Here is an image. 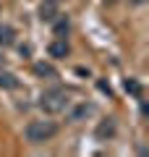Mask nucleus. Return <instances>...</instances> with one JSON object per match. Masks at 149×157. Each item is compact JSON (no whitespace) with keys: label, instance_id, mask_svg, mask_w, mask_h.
<instances>
[{"label":"nucleus","instance_id":"7ed1b4c3","mask_svg":"<svg viewBox=\"0 0 149 157\" xmlns=\"http://www.w3.org/2000/svg\"><path fill=\"white\" fill-rule=\"evenodd\" d=\"M47 52H50V58H66L68 52H71V47H68V42H66L63 37H58L55 42H50Z\"/></svg>","mask_w":149,"mask_h":157},{"label":"nucleus","instance_id":"ddd939ff","mask_svg":"<svg viewBox=\"0 0 149 157\" xmlns=\"http://www.w3.org/2000/svg\"><path fill=\"white\" fill-rule=\"evenodd\" d=\"M47 3H58V0H47Z\"/></svg>","mask_w":149,"mask_h":157},{"label":"nucleus","instance_id":"4468645a","mask_svg":"<svg viewBox=\"0 0 149 157\" xmlns=\"http://www.w3.org/2000/svg\"><path fill=\"white\" fill-rule=\"evenodd\" d=\"M0 66H3V58H0Z\"/></svg>","mask_w":149,"mask_h":157},{"label":"nucleus","instance_id":"f03ea898","mask_svg":"<svg viewBox=\"0 0 149 157\" xmlns=\"http://www.w3.org/2000/svg\"><path fill=\"white\" fill-rule=\"evenodd\" d=\"M68 92L60 89V86H55V89H47L42 94V100H39V107H42L44 113H63L68 107Z\"/></svg>","mask_w":149,"mask_h":157},{"label":"nucleus","instance_id":"f8f14e48","mask_svg":"<svg viewBox=\"0 0 149 157\" xmlns=\"http://www.w3.org/2000/svg\"><path fill=\"white\" fill-rule=\"evenodd\" d=\"M131 3H136V6H141V3H147V0H131Z\"/></svg>","mask_w":149,"mask_h":157},{"label":"nucleus","instance_id":"9b49d317","mask_svg":"<svg viewBox=\"0 0 149 157\" xmlns=\"http://www.w3.org/2000/svg\"><path fill=\"white\" fill-rule=\"evenodd\" d=\"M126 92H131V94L141 97V86H139V81H133V78H126Z\"/></svg>","mask_w":149,"mask_h":157},{"label":"nucleus","instance_id":"0eeeda50","mask_svg":"<svg viewBox=\"0 0 149 157\" xmlns=\"http://www.w3.org/2000/svg\"><path fill=\"white\" fill-rule=\"evenodd\" d=\"M34 73L42 76V78H55L58 76V71L50 66V63H34Z\"/></svg>","mask_w":149,"mask_h":157},{"label":"nucleus","instance_id":"f257e3e1","mask_svg":"<svg viewBox=\"0 0 149 157\" xmlns=\"http://www.w3.org/2000/svg\"><path fill=\"white\" fill-rule=\"evenodd\" d=\"M55 134H58L55 121H32V123L24 128V136H26L29 144H44V141H50Z\"/></svg>","mask_w":149,"mask_h":157},{"label":"nucleus","instance_id":"20e7f679","mask_svg":"<svg viewBox=\"0 0 149 157\" xmlns=\"http://www.w3.org/2000/svg\"><path fill=\"white\" fill-rule=\"evenodd\" d=\"M16 42V29L8 26V24H0V45L3 47H11Z\"/></svg>","mask_w":149,"mask_h":157},{"label":"nucleus","instance_id":"6e6552de","mask_svg":"<svg viewBox=\"0 0 149 157\" xmlns=\"http://www.w3.org/2000/svg\"><path fill=\"white\" fill-rule=\"evenodd\" d=\"M39 18L42 21H55V3H47L44 0L42 8H39Z\"/></svg>","mask_w":149,"mask_h":157},{"label":"nucleus","instance_id":"1a4fd4ad","mask_svg":"<svg viewBox=\"0 0 149 157\" xmlns=\"http://www.w3.org/2000/svg\"><path fill=\"white\" fill-rule=\"evenodd\" d=\"M66 34H68V18L63 16V18H58V21H55V37L66 39Z\"/></svg>","mask_w":149,"mask_h":157},{"label":"nucleus","instance_id":"39448f33","mask_svg":"<svg viewBox=\"0 0 149 157\" xmlns=\"http://www.w3.org/2000/svg\"><path fill=\"white\" fill-rule=\"evenodd\" d=\"M113 134H115V121H113V118H105V121L97 126V136L99 139H110Z\"/></svg>","mask_w":149,"mask_h":157},{"label":"nucleus","instance_id":"423d86ee","mask_svg":"<svg viewBox=\"0 0 149 157\" xmlns=\"http://www.w3.org/2000/svg\"><path fill=\"white\" fill-rule=\"evenodd\" d=\"M0 86H3V89H16L18 86V78L13 76L11 71H6L3 66H0Z\"/></svg>","mask_w":149,"mask_h":157},{"label":"nucleus","instance_id":"9d476101","mask_svg":"<svg viewBox=\"0 0 149 157\" xmlns=\"http://www.w3.org/2000/svg\"><path fill=\"white\" fill-rule=\"evenodd\" d=\"M89 113H92V105H78L76 110L71 113V121H81V118L89 115Z\"/></svg>","mask_w":149,"mask_h":157}]
</instances>
